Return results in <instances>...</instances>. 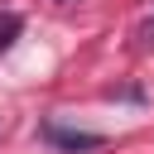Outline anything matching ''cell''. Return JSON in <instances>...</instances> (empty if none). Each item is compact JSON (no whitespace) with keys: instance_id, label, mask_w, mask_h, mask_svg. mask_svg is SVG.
Masks as SVG:
<instances>
[{"instance_id":"cell-1","label":"cell","mask_w":154,"mask_h":154,"mask_svg":"<svg viewBox=\"0 0 154 154\" xmlns=\"http://www.w3.org/2000/svg\"><path fill=\"white\" fill-rule=\"evenodd\" d=\"M43 140L53 149H63V154H87V149L106 144V135H96V130H67V125H43Z\"/></svg>"},{"instance_id":"cell-3","label":"cell","mask_w":154,"mask_h":154,"mask_svg":"<svg viewBox=\"0 0 154 154\" xmlns=\"http://www.w3.org/2000/svg\"><path fill=\"white\" fill-rule=\"evenodd\" d=\"M140 43H154V19H144V24H140Z\"/></svg>"},{"instance_id":"cell-2","label":"cell","mask_w":154,"mask_h":154,"mask_svg":"<svg viewBox=\"0 0 154 154\" xmlns=\"http://www.w3.org/2000/svg\"><path fill=\"white\" fill-rule=\"evenodd\" d=\"M19 29H24V19H19L14 10H0V53H10V48H14Z\"/></svg>"}]
</instances>
